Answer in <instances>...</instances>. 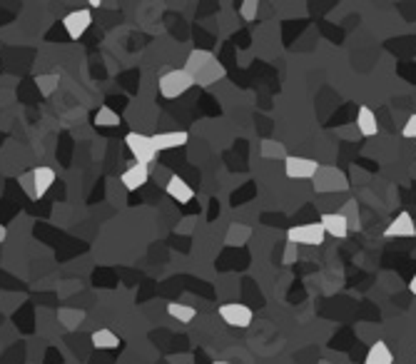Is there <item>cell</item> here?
<instances>
[{"mask_svg": "<svg viewBox=\"0 0 416 364\" xmlns=\"http://www.w3.org/2000/svg\"><path fill=\"white\" fill-rule=\"evenodd\" d=\"M189 88H195V80H192V75H189L185 68L163 72V75H160V80H157V92H160L165 100L183 98Z\"/></svg>", "mask_w": 416, "mask_h": 364, "instance_id": "cell-1", "label": "cell"}, {"mask_svg": "<svg viewBox=\"0 0 416 364\" xmlns=\"http://www.w3.org/2000/svg\"><path fill=\"white\" fill-rule=\"evenodd\" d=\"M314 190L317 192H344L349 190V177L334 165H322L314 175Z\"/></svg>", "mask_w": 416, "mask_h": 364, "instance_id": "cell-2", "label": "cell"}, {"mask_svg": "<svg viewBox=\"0 0 416 364\" xmlns=\"http://www.w3.org/2000/svg\"><path fill=\"white\" fill-rule=\"evenodd\" d=\"M326 232L319 222H304V225H297V228L287 230V242L292 245H306V247H319L324 242Z\"/></svg>", "mask_w": 416, "mask_h": 364, "instance_id": "cell-3", "label": "cell"}, {"mask_svg": "<svg viewBox=\"0 0 416 364\" xmlns=\"http://www.w3.org/2000/svg\"><path fill=\"white\" fill-rule=\"evenodd\" d=\"M125 145H127V150L132 152L135 163L152 165L157 160V148L155 143H152V137L143 135V132H127V135H125Z\"/></svg>", "mask_w": 416, "mask_h": 364, "instance_id": "cell-4", "label": "cell"}, {"mask_svg": "<svg viewBox=\"0 0 416 364\" xmlns=\"http://www.w3.org/2000/svg\"><path fill=\"white\" fill-rule=\"evenodd\" d=\"M319 168H322V165H319L317 160H309V157L289 155L284 160V175L289 177V180H314Z\"/></svg>", "mask_w": 416, "mask_h": 364, "instance_id": "cell-5", "label": "cell"}, {"mask_svg": "<svg viewBox=\"0 0 416 364\" xmlns=\"http://www.w3.org/2000/svg\"><path fill=\"white\" fill-rule=\"evenodd\" d=\"M90 26H92L90 8H78V10H72V13H67L65 18H63V28H65L67 38H72V40L83 38Z\"/></svg>", "mask_w": 416, "mask_h": 364, "instance_id": "cell-6", "label": "cell"}, {"mask_svg": "<svg viewBox=\"0 0 416 364\" xmlns=\"http://www.w3.org/2000/svg\"><path fill=\"white\" fill-rule=\"evenodd\" d=\"M217 312H220V317L225 319L229 327H240V330L252 325V317H254L252 310H249L247 305H242V302H225Z\"/></svg>", "mask_w": 416, "mask_h": 364, "instance_id": "cell-7", "label": "cell"}, {"mask_svg": "<svg viewBox=\"0 0 416 364\" xmlns=\"http://www.w3.org/2000/svg\"><path fill=\"white\" fill-rule=\"evenodd\" d=\"M384 237L386 240H402V237H416V225L414 217L409 212H399L394 220L384 228Z\"/></svg>", "mask_w": 416, "mask_h": 364, "instance_id": "cell-8", "label": "cell"}, {"mask_svg": "<svg viewBox=\"0 0 416 364\" xmlns=\"http://www.w3.org/2000/svg\"><path fill=\"white\" fill-rule=\"evenodd\" d=\"M319 225L324 228V232L334 240H346L349 237V222L344 220L342 212H324V215L319 217Z\"/></svg>", "mask_w": 416, "mask_h": 364, "instance_id": "cell-9", "label": "cell"}, {"mask_svg": "<svg viewBox=\"0 0 416 364\" xmlns=\"http://www.w3.org/2000/svg\"><path fill=\"white\" fill-rule=\"evenodd\" d=\"M147 180H150V165H140V163H132L130 168L123 172V177H120L123 188L130 190V192L145 188V185H147Z\"/></svg>", "mask_w": 416, "mask_h": 364, "instance_id": "cell-10", "label": "cell"}, {"mask_svg": "<svg viewBox=\"0 0 416 364\" xmlns=\"http://www.w3.org/2000/svg\"><path fill=\"white\" fill-rule=\"evenodd\" d=\"M165 192H167V197H172L175 202H180V205H187L192 197H195V190H192V185H189L185 177L180 175H172L167 180V185H165Z\"/></svg>", "mask_w": 416, "mask_h": 364, "instance_id": "cell-11", "label": "cell"}, {"mask_svg": "<svg viewBox=\"0 0 416 364\" xmlns=\"http://www.w3.org/2000/svg\"><path fill=\"white\" fill-rule=\"evenodd\" d=\"M189 135L185 130H169V132H157L152 135V143H155L157 152H165V150H175L187 145Z\"/></svg>", "mask_w": 416, "mask_h": 364, "instance_id": "cell-12", "label": "cell"}, {"mask_svg": "<svg viewBox=\"0 0 416 364\" xmlns=\"http://www.w3.org/2000/svg\"><path fill=\"white\" fill-rule=\"evenodd\" d=\"M33 172V190H35V200H40V197H45L48 192H50V188L55 185V170L52 168H33L30 170Z\"/></svg>", "mask_w": 416, "mask_h": 364, "instance_id": "cell-13", "label": "cell"}, {"mask_svg": "<svg viewBox=\"0 0 416 364\" xmlns=\"http://www.w3.org/2000/svg\"><path fill=\"white\" fill-rule=\"evenodd\" d=\"M212 60H217V58H215V52L202 50V48H195V50H192V52L187 55V60H185V70H187L189 75H192V80H195L197 75H200V72L205 70V68H207L209 63H212Z\"/></svg>", "mask_w": 416, "mask_h": 364, "instance_id": "cell-14", "label": "cell"}, {"mask_svg": "<svg viewBox=\"0 0 416 364\" xmlns=\"http://www.w3.org/2000/svg\"><path fill=\"white\" fill-rule=\"evenodd\" d=\"M357 130L362 132L364 137L379 135L377 115H374V110H371V108H366V105H362V108H359V112H357Z\"/></svg>", "mask_w": 416, "mask_h": 364, "instance_id": "cell-15", "label": "cell"}, {"mask_svg": "<svg viewBox=\"0 0 416 364\" xmlns=\"http://www.w3.org/2000/svg\"><path fill=\"white\" fill-rule=\"evenodd\" d=\"M225 75H227V68L222 65L220 60H212V63H209V65L195 78V85H200V88H209V85H215L217 80H222Z\"/></svg>", "mask_w": 416, "mask_h": 364, "instance_id": "cell-16", "label": "cell"}, {"mask_svg": "<svg viewBox=\"0 0 416 364\" xmlns=\"http://www.w3.org/2000/svg\"><path fill=\"white\" fill-rule=\"evenodd\" d=\"M90 342L95 350H117L120 347V337L112 330H107V327H100V330L92 332Z\"/></svg>", "mask_w": 416, "mask_h": 364, "instance_id": "cell-17", "label": "cell"}, {"mask_svg": "<svg viewBox=\"0 0 416 364\" xmlns=\"http://www.w3.org/2000/svg\"><path fill=\"white\" fill-rule=\"evenodd\" d=\"M394 362V352L386 342H374L364 357V364H391Z\"/></svg>", "mask_w": 416, "mask_h": 364, "instance_id": "cell-18", "label": "cell"}, {"mask_svg": "<svg viewBox=\"0 0 416 364\" xmlns=\"http://www.w3.org/2000/svg\"><path fill=\"white\" fill-rule=\"evenodd\" d=\"M167 314L172 319H177V322H183V325H189V322L197 317V310H195V307L185 305V302H169Z\"/></svg>", "mask_w": 416, "mask_h": 364, "instance_id": "cell-19", "label": "cell"}, {"mask_svg": "<svg viewBox=\"0 0 416 364\" xmlns=\"http://www.w3.org/2000/svg\"><path fill=\"white\" fill-rule=\"evenodd\" d=\"M260 155L264 160H287V148L280 143V140H262L260 145Z\"/></svg>", "mask_w": 416, "mask_h": 364, "instance_id": "cell-20", "label": "cell"}, {"mask_svg": "<svg viewBox=\"0 0 416 364\" xmlns=\"http://www.w3.org/2000/svg\"><path fill=\"white\" fill-rule=\"evenodd\" d=\"M249 234H252V230L247 228V225H242V222H234V225H229V230H227V245H245V242L249 240Z\"/></svg>", "mask_w": 416, "mask_h": 364, "instance_id": "cell-21", "label": "cell"}, {"mask_svg": "<svg viewBox=\"0 0 416 364\" xmlns=\"http://www.w3.org/2000/svg\"><path fill=\"white\" fill-rule=\"evenodd\" d=\"M35 85H38V90L43 98H50L52 92L58 90V85H60V75L58 72H50V75H38L35 78Z\"/></svg>", "mask_w": 416, "mask_h": 364, "instance_id": "cell-22", "label": "cell"}, {"mask_svg": "<svg viewBox=\"0 0 416 364\" xmlns=\"http://www.w3.org/2000/svg\"><path fill=\"white\" fill-rule=\"evenodd\" d=\"M92 123H95V128H117L120 125V115L112 108H100L95 112V117H92Z\"/></svg>", "mask_w": 416, "mask_h": 364, "instance_id": "cell-23", "label": "cell"}, {"mask_svg": "<svg viewBox=\"0 0 416 364\" xmlns=\"http://www.w3.org/2000/svg\"><path fill=\"white\" fill-rule=\"evenodd\" d=\"M342 215H344V220L349 222V230H359L362 228V217H359V205L357 200H349L344 202V208L339 210Z\"/></svg>", "mask_w": 416, "mask_h": 364, "instance_id": "cell-24", "label": "cell"}, {"mask_svg": "<svg viewBox=\"0 0 416 364\" xmlns=\"http://www.w3.org/2000/svg\"><path fill=\"white\" fill-rule=\"evenodd\" d=\"M58 319L63 322V327H67V330H75V327H78L80 322L85 319V312H80V310H60Z\"/></svg>", "mask_w": 416, "mask_h": 364, "instance_id": "cell-25", "label": "cell"}, {"mask_svg": "<svg viewBox=\"0 0 416 364\" xmlns=\"http://www.w3.org/2000/svg\"><path fill=\"white\" fill-rule=\"evenodd\" d=\"M257 13H260V3H257V0H242L240 3V15L247 20V23L257 20Z\"/></svg>", "mask_w": 416, "mask_h": 364, "instance_id": "cell-26", "label": "cell"}, {"mask_svg": "<svg viewBox=\"0 0 416 364\" xmlns=\"http://www.w3.org/2000/svg\"><path fill=\"white\" fill-rule=\"evenodd\" d=\"M297 260H300V247H297V245H292V242H287L284 257H282V265H294Z\"/></svg>", "mask_w": 416, "mask_h": 364, "instance_id": "cell-27", "label": "cell"}, {"mask_svg": "<svg viewBox=\"0 0 416 364\" xmlns=\"http://www.w3.org/2000/svg\"><path fill=\"white\" fill-rule=\"evenodd\" d=\"M20 188H23V192H25L30 200H35V190H33V172H25V175L18 177Z\"/></svg>", "mask_w": 416, "mask_h": 364, "instance_id": "cell-28", "label": "cell"}, {"mask_svg": "<svg viewBox=\"0 0 416 364\" xmlns=\"http://www.w3.org/2000/svg\"><path fill=\"white\" fill-rule=\"evenodd\" d=\"M402 135L406 137V140H416V112L409 117V120H406V125H404Z\"/></svg>", "mask_w": 416, "mask_h": 364, "instance_id": "cell-29", "label": "cell"}, {"mask_svg": "<svg viewBox=\"0 0 416 364\" xmlns=\"http://www.w3.org/2000/svg\"><path fill=\"white\" fill-rule=\"evenodd\" d=\"M8 240V228L6 225H0V242H6Z\"/></svg>", "mask_w": 416, "mask_h": 364, "instance_id": "cell-30", "label": "cell"}, {"mask_svg": "<svg viewBox=\"0 0 416 364\" xmlns=\"http://www.w3.org/2000/svg\"><path fill=\"white\" fill-rule=\"evenodd\" d=\"M409 292L411 294H416V272H414V277L409 280Z\"/></svg>", "mask_w": 416, "mask_h": 364, "instance_id": "cell-31", "label": "cell"}, {"mask_svg": "<svg viewBox=\"0 0 416 364\" xmlns=\"http://www.w3.org/2000/svg\"><path fill=\"white\" fill-rule=\"evenodd\" d=\"M215 364H234V362H227V359H217Z\"/></svg>", "mask_w": 416, "mask_h": 364, "instance_id": "cell-32", "label": "cell"}]
</instances>
